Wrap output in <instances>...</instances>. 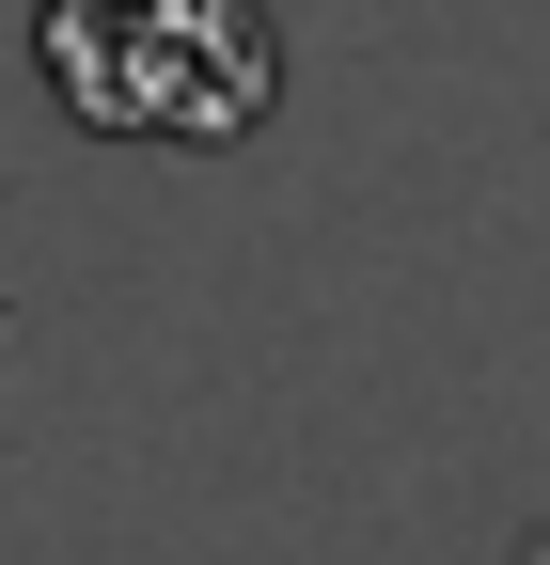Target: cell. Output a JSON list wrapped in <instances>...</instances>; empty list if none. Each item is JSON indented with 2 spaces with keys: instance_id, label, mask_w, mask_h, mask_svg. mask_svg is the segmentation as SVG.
<instances>
[{
  "instance_id": "obj_1",
  "label": "cell",
  "mask_w": 550,
  "mask_h": 565,
  "mask_svg": "<svg viewBox=\"0 0 550 565\" xmlns=\"http://www.w3.org/2000/svg\"><path fill=\"white\" fill-rule=\"evenodd\" d=\"M32 63H47V95L80 126L158 141V158H221L284 95V32L252 0H47Z\"/></svg>"
},
{
  "instance_id": "obj_2",
  "label": "cell",
  "mask_w": 550,
  "mask_h": 565,
  "mask_svg": "<svg viewBox=\"0 0 550 565\" xmlns=\"http://www.w3.org/2000/svg\"><path fill=\"white\" fill-rule=\"evenodd\" d=\"M519 565H550V534H535V550H519Z\"/></svg>"
}]
</instances>
